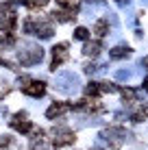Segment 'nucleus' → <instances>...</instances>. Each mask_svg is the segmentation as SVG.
Wrapping results in <instances>:
<instances>
[{"instance_id": "f257e3e1", "label": "nucleus", "mask_w": 148, "mask_h": 150, "mask_svg": "<svg viewBox=\"0 0 148 150\" xmlns=\"http://www.w3.org/2000/svg\"><path fill=\"white\" fill-rule=\"evenodd\" d=\"M42 57H44L42 48H33V46H30V48L20 52V61H22L24 65H33V63H37V61H42Z\"/></svg>"}, {"instance_id": "f03ea898", "label": "nucleus", "mask_w": 148, "mask_h": 150, "mask_svg": "<svg viewBox=\"0 0 148 150\" xmlns=\"http://www.w3.org/2000/svg\"><path fill=\"white\" fill-rule=\"evenodd\" d=\"M22 91H24V94H28V96H33V98H39V96H44L46 85H44L42 81H30L28 85L22 87Z\"/></svg>"}, {"instance_id": "7ed1b4c3", "label": "nucleus", "mask_w": 148, "mask_h": 150, "mask_svg": "<svg viewBox=\"0 0 148 150\" xmlns=\"http://www.w3.org/2000/svg\"><path fill=\"white\" fill-rule=\"evenodd\" d=\"M74 142V133L72 131H57L55 133V146H65V144H72Z\"/></svg>"}, {"instance_id": "20e7f679", "label": "nucleus", "mask_w": 148, "mask_h": 150, "mask_svg": "<svg viewBox=\"0 0 148 150\" xmlns=\"http://www.w3.org/2000/svg\"><path fill=\"white\" fill-rule=\"evenodd\" d=\"M68 109H70V105H63V102H55V105L50 107L48 111H46V115H48L50 120H55V117H59L61 113H65Z\"/></svg>"}, {"instance_id": "39448f33", "label": "nucleus", "mask_w": 148, "mask_h": 150, "mask_svg": "<svg viewBox=\"0 0 148 150\" xmlns=\"http://www.w3.org/2000/svg\"><path fill=\"white\" fill-rule=\"evenodd\" d=\"M129 54H131V48H126V46H115L109 52L111 59H124V57H129Z\"/></svg>"}, {"instance_id": "423d86ee", "label": "nucleus", "mask_w": 148, "mask_h": 150, "mask_svg": "<svg viewBox=\"0 0 148 150\" xmlns=\"http://www.w3.org/2000/svg\"><path fill=\"white\" fill-rule=\"evenodd\" d=\"M94 30H96V35H98V37L107 35V33H109V24H107V20H98V22H96V26H94Z\"/></svg>"}, {"instance_id": "0eeeda50", "label": "nucleus", "mask_w": 148, "mask_h": 150, "mask_svg": "<svg viewBox=\"0 0 148 150\" xmlns=\"http://www.w3.org/2000/svg\"><path fill=\"white\" fill-rule=\"evenodd\" d=\"M98 52H100V44H98V41H94V44H87V46H85V54H87V57H96Z\"/></svg>"}, {"instance_id": "6e6552de", "label": "nucleus", "mask_w": 148, "mask_h": 150, "mask_svg": "<svg viewBox=\"0 0 148 150\" xmlns=\"http://www.w3.org/2000/svg\"><path fill=\"white\" fill-rule=\"evenodd\" d=\"M87 35H89V33H87V28H83V26H79V28L74 30V37H76V39H81V41L87 39Z\"/></svg>"}, {"instance_id": "1a4fd4ad", "label": "nucleus", "mask_w": 148, "mask_h": 150, "mask_svg": "<svg viewBox=\"0 0 148 150\" xmlns=\"http://www.w3.org/2000/svg\"><path fill=\"white\" fill-rule=\"evenodd\" d=\"M48 2V0H26V4L30 9H37V7H44V4Z\"/></svg>"}, {"instance_id": "9d476101", "label": "nucleus", "mask_w": 148, "mask_h": 150, "mask_svg": "<svg viewBox=\"0 0 148 150\" xmlns=\"http://www.w3.org/2000/svg\"><path fill=\"white\" fill-rule=\"evenodd\" d=\"M115 2H118V4H120V7H124V4H129V2H131V0H115Z\"/></svg>"}]
</instances>
